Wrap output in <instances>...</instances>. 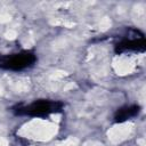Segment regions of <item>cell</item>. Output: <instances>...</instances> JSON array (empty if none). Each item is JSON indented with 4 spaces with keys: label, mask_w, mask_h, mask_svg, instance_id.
<instances>
[{
    "label": "cell",
    "mask_w": 146,
    "mask_h": 146,
    "mask_svg": "<svg viewBox=\"0 0 146 146\" xmlns=\"http://www.w3.org/2000/svg\"><path fill=\"white\" fill-rule=\"evenodd\" d=\"M64 104L56 99H35L30 103L17 104L11 107V112L17 116L31 119H46L52 114L60 113Z\"/></svg>",
    "instance_id": "cell-1"
},
{
    "label": "cell",
    "mask_w": 146,
    "mask_h": 146,
    "mask_svg": "<svg viewBox=\"0 0 146 146\" xmlns=\"http://www.w3.org/2000/svg\"><path fill=\"white\" fill-rule=\"evenodd\" d=\"M36 60V54L27 49L9 54H0V70L21 72L33 67Z\"/></svg>",
    "instance_id": "cell-2"
},
{
    "label": "cell",
    "mask_w": 146,
    "mask_h": 146,
    "mask_svg": "<svg viewBox=\"0 0 146 146\" xmlns=\"http://www.w3.org/2000/svg\"><path fill=\"white\" fill-rule=\"evenodd\" d=\"M146 49L145 35L136 29L128 30L114 46L116 55H125L131 52H144Z\"/></svg>",
    "instance_id": "cell-3"
},
{
    "label": "cell",
    "mask_w": 146,
    "mask_h": 146,
    "mask_svg": "<svg viewBox=\"0 0 146 146\" xmlns=\"http://www.w3.org/2000/svg\"><path fill=\"white\" fill-rule=\"evenodd\" d=\"M140 113V106L137 104H129L117 108L113 115V121L115 123H123L125 121L137 117Z\"/></svg>",
    "instance_id": "cell-4"
}]
</instances>
